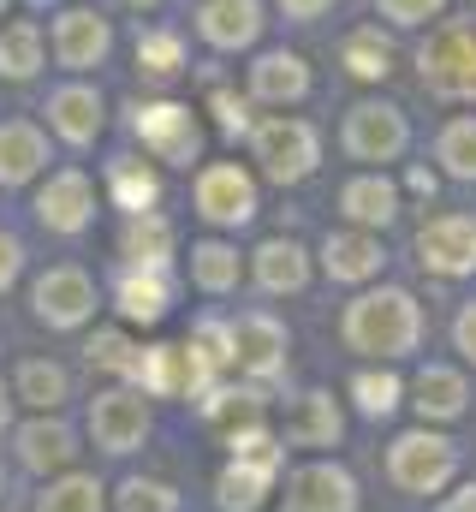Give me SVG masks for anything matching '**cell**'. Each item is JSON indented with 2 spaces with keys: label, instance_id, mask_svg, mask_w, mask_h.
I'll return each mask as SVG.
<instances>
[{
  "label": "cell",
  "instance_id": "f546056e",
  "mask_svg": "<svg viewBox=\"0 0 476 512\" xmlns=\"http://www.w3.org/2000/svg\"><path fill=\"white\" fill-rule=\"evenodd\" d=\"M114 197H119V209L149 215V209H155V197H161V179H155L143 161H114Z\"/></svg>",
  "mask_w": 476,
  "mask_h": 512
},
{
  "label": "cell",
  "instance_id": "7a4b0ae2",
  "mask_svg": "<svg viewBox=\"0 0 476 512\" xmlns=\"http://www.w3.org/2000/svg\"><path fill=\"white\" fill-rule=\"evenodd\" d=\"M417 66L435 96H476V24H441L423 42Z\"/></svg>",
  "mask_w": 476,
  "mask_h": 512
},
{
  "label": "cell",
  "instance_id": "44dd1931",
  "mask_svg": "<svg viewBox=\"0 0 476 512\" xmlns=\"http://www.w3.org/2000/svg\"><path fill=\"white\" fill-rule=\"evenodd\" d=\"M274 465H280V459H233V465L221 471V507L256 512L262 495H268V483H274Z\"/></svg>",
  "mask_w": 476,
  "mask_h": 512
},
{
  "label": "cell",
  "instance_id": "5bb4252c",
  "mask_svg": "<svg viewBox=\"0 0 476 512\" xmlns=\"http://www.w3.org/2000/svg\"><path fill=\"white\" fill-rule=\"evenodd\" d=\"M90 179L84 173H60V179H48L42 185V197H36V221L48 227V233H84L90 227Z\"/></svg>",
  "mask_w": 476,
  "mask_h": 512
},
{
  "label": "cell",
  "instance_id": "d6a6232c",
  "mask_svg": "<svg viewBox=\"0 0 476 512\" xmlns=\"http://www.w3.org/2000/svg\"><path fill=\"white\" fill-rule=\"evenodd\" d=\"M36 512H102V489H96V477H60Z\"/></svg>",
  "mask_w": 476,
  "mask_h": 512
},
{
  "label": "cell",
  "instance_id": "6da1fadb",
  "mask_svg": "<svg viewBox=\"0 0 476 512\" xmlns=\"http://www.w3.org/2000/svg\"><path fill=\"white\" fill-rule=\"evenodd\" d=\"M423 340V316L411 304V292L387 286V292H369L346 310V346L369 352V358H399Z\"/></svg>",
  "mask_w": 476,
  "mask_h": 512
},
{
  "label": "cell",
  "instance_id": "8fae6325",
  "mask_svg": "<svg viewBox=\"0 0 476 512\" xmlns=\"http://www.w3.org/2000/svg\"><path fill=\"white\" fill-rule=\"evenodd\" d=\"M417 251H423V268L435 274H471L476 268V221L465 215H441L417 233Z\"/></svg>",
  "mask_w": 476,
  "mask_h": 512
},
{
  "label": "cell",
  "instance_id": "e0dca14e",
  "mask_svg": "<svg viewBox=\"0 0 476 512\" xmlns=\"http://www.w3.org/2000/svg\"><path fill=\"white\" fill-rule=\"evenodd\" d=\"M48 120H54V131H60L66 143H90V137L102 131V96L84 90V84H66V90L48 96Z\"/></svg>",
  "mask_w": 476,
  "mask_h": 512
},
{
  "label": "cell",
  "instance_id": "52a82bcc",
  "mask_svg": "<svg viewBox=\"0 0 476 512\" xmlns=\"http://www.w3.org/2000/svg\"><path fill=\"white\" fill-rule=\"evenodd\" d=\"M227 340H233V364L244 376H256V382L280 376V364H286V328L274 316H238L233 328H227Z\"/></svg>",
  "mask_w": 476,
  "mask_h": 512
},
{
  "label": "cell",
  "instance_id": "f35d334b",
  "mask_svg": "<svg viewBox=\"0 0 476 512\" xmlns=\"http://www.w3.org/2000/svg\"><path fill=\"white\" fill-rule=\"evenodd\" d=\"M352 393H357V411H363V417H387V411L399 405V382H393L387 370H381V376H375V370H369V376H357Z\"/></svg>",
  "mask_w": 476,
  "mask_h": 512
},
{
  "label": "cell",
  "instance_id": "7dc6e473",
  "mask_svg": "<svg viewBox=\"0 0 476 512\" xmlns=\"http://www.w3.org/2000/svg\"><path fill=\"white\" fill-rule=\"evenodd\" d=\"M6 417H12V393L0 387V429H6Z\"/></svg>",
  "mask_w": 476,
  "mask_h": 512
},
{
  "label": "cell",
  "instance_id": "484cf974",
  "mask_svg": "<svg viewBox=\"0 0 476 512\" xmlns=\"http://www.w3.org/2000/svg\"><path fill=\"white\" fill-rule=\"evenodd\" d=\"M381 268V245L369 239V233H340V239H328V274L334 280H369Z\"/></svg>",
  "mask_w": 476,
  "mask_h": 512
},
{
  "label": "cell",
  "instance_id": "ba28073f",
  "mask_svg": "<svg viewBox=\"0 0 476 512\" xmlns=\"http://www.w3.org/2000/svg\"><path fill=\"white\" fill-rule=\"evenodd\" d=\"M405 114L399 108H387V102H363L352 108V120H346V149H352L357 161H393L399 149H405Z\"/></svg>",
  "mask_w": 476,
  "mask_h": 512
},
{
  "label": "cell",
  "instance_id": "d590c367",
  "mask_svg": "<svg viewBox=\"0 0 476 512\" xmlns=\"http://www.w3.org/2000/svg\"><path fill=\"white\" fill-rule=\"evenodd\" d=\"M441 161L453 179H476V120H453L441 131Z\"/></svg>",
  "mask_w": 476,
  "mask_h": 512
},
{
  "label": "cell",
  "instance_id": "d6986e66",
  "mask_svg": "<svg viewBox=\"0 0 476 512\" xmlns=\"http://www.w3.org/2000/svg\"><path fill=\"white\" fill-rule=\"evenodd\" d=\"M286 441L292 447H334L340 441V411L328 393H304L298 411L286 417Z\"/></svg>",
  "mask_w": 476,
  "mask_h": 512
},
{
  "label": "cell",
  "instance_id": "9c48e42d",
  "mask_svg": "<svg viewBox=\"0 0 476 512\" xmlns=\"http://www.w3.org/2000/svg\"><path fill=\"white\" fill-rule=\"evenodd\" d=\"M30 298H36V316H42L48 328H78V322L96 310V286H90L78 268H48Z\"/></svg>",
  "mask_w": 476,
  "mask_h": 512
},
{
  "label": "cell",
  "instance_id": "ee69618b",
  "mask_svg": "<svg viewBox=\"0 0 476 512\" xmlns=\"http://www.w3.org/2000/svg\"><path fill=\"white\" fill-rule=\"evenodd\" d=\"M453 340H459V352L476 364V304H465V316H459V328H453Z\"/></svg>",
  "mask_w": 476,
  "mask_h": 512
},
{
  "label": "cell",
  "instance_id": "603a6c76",
  "mask_svg": "<svg viewBox=\"0 0 476 512\" xmlns=\"http://www.w3.org/2000/svg\"><path fill=\"white\" fill-rule=\"evenodd\" d=\"M48 161V143H42V131L36 126H0V185H24L36 167Z\"/></svg>",
  "mask_w": 476,
  "mask_h": 512
},
{
  "label": "cell",
  "instance_id": "f6af8a7d",
  "mask_svg": "<svg viewBox=\"0 0 476 512\" xmlns=\"http://www.w3.org/2000/svg\"><path fill=\"white\" fill-rule=\"evenodd\" d=\"M280 6H286V18H322L334 0H280Z\"/></svg>",
  "mask_w": 476,
  "mask_h": 512
},
{
  "label": "cell",
  "instance_id": "681fc988",
  "mask_svg": "<svg viewBox=\"0 0 476 512\" xmlns=\"http://www.w3.org/2000/svg\"><path fill=\"white\" fill-rule=\"evenodd\" d=\"M36 6H48V0H36Z\"/></svg>",
  "mask_w": 476,
  "mask_h": 512
},
{
  "label": "cell",
  "instance_id": "836d02e7",
  "mask_svg": "<svg viewBox=\"0 0 476 512\" xmlns=\"http://www.w3.org/2000/svg\"><path fill=\"white\" fill-rule=\"evenodd\" d=\"M346 66L357 78H387L393 72V48L375 30H357V36H346Z\"/></svg>",
  "mask_w": 476,
  "mask_h": 512
},
{
  "label": "cell",
  "instance_id": "b9f144b4",
  "mask_svg": "<svg viewBox=\"0 0 476 512\" xmlns=\"http://www.w3.org/2000/svg\"><path fill=\"white\" fill-rule=\"evenodd\" d=\"M215 114H221V126L233 131V137H238V131H244V126H250V108H244L238 96H227V90L215 96Z\"/></svg>",
  "mask_w": 476,
  "mask_h": 512
},
{
  "label": "cell",
  "instance_id": "7bdbcfd3",
  "mask_svg": "<svg viewBox=\"0 0 476 512\" xmlns=\"http://www.w3.org/2000/svg\"><path fill=\"white\" fill-rule=\"evenodd\" d=\"M18 268H24V251H18V239H12V233H0V292L18 280Z\"/></svg>",
  "mask_w": 476,
  "mask_h": 512
},
{
  "label": "cell",
  "instance_id": "c3c4849f",
  "mask_svg": "<svg viewBox=\"0 0 476 512\" xmlns=\"http://www.w3.org/2000/svg\"><path fill=\"white\" fill-rule=\"evenodd\" d=\"M131 6H155V0H131Z\"/></svg>",
  "mask_w": 476,
  "mask_h": 512
},
{
  "label": "cell",
  "instance_id": "bcb514c9",
  "mask_svg": "<svg viewBox=\"0 0 476 512\" xmlns=\"http://www.w3.org/2000/svg\"><path fill=\"white\" fill-rule=\"evenodd\" d=\"M441 512H476V483L465 489V495H453V501H447Z\"/></svg>",
  "mask_w": 476,
  "mask_h": 512
},
{
  "label": "cell",
  "instance_id": "4316f807",
  "mask_svg": "<svg viewBox=\"0 0 476 512\" xmlns=\"http://www.w3.org/2000/svg\"><path fill=\"white\" fill-rule=\"evenodd\" d=\"M340 209L363 221V227H387L393 221V185L387 179H352L346 191H340Z\"/></svg>",
  "mask_w": 476,
  "mask_h": 512
},
{
  "label": "cell",
  "instance_id": "f1b7e54d",
  "mask_svg": "<svg viewBox=\"0 0 476 512\" xmlns=\"http://www.w3.org/2000/svg\"><path fill=\"white\" fill-rule=\"evenodd\" d=\"M36 66H42V36H36V24H6V30H0V72H6V78H36Z\"/></svg>",
  "mask_w": 476,
  "mask_h": 512
},
{
  "label": "cell",
  "instance_id": "30bf717a",
  "mask_svg": "<svg viewBox=\"0 0 476 512\" xmlns=\"http://www.w3.org/2000/svg\"><path fill=\"white\" fill-rule=\"evenodd\" d=\"M143 429H149V411H143V393H102L96 405H90V435H96V447H108V453H131L137 441H143Z\"/></svg>",
  "mask_w": 476,
  "mask_h": 512
},
{
  "label": "cell",
  "instance_id": "cb8c5ba5",
  "mask_svg": "<svg viewBox=\"0 0 476 512\" xmlns=\"http://www.w3.org/2000/svg\"><path fill=\"white\" fill-rule=\"evenodd\" d=\"M304 251L292 245V239H268L262 251H256V280H262V292H298L304 286Z\"/></svg>",
  "mask_w": 476,
  "mask_h": 512
},
{
  "label": "cell",
  "instance_id": "7c38bea8",
  "mask_svg": "<svg viewBox=\"0 0 476 512\" xmlns=\"http://www.w3.org/2000/svg\"><path fill=\"white\" fill-rule=\"evenodd\" d=\"M197 209L215 221V227H244L256 215V185L238 173V167H209L197 179Z\"/></svg>",
  "mask_w": 476,
  "mask_h": 512
},
{
  "label": "cell",
  "instance_id": "9a60e30c",
  "mask_svg": "<svg viewBox=\"0 0 476 512\" xmlns=\"http://www.w3.org/2000/svg\"><path fill=\"white\" fill-rule=\"evenodd\" d=\"M54 54H60V66H72V72H84V66H102V54H108V24L96 18V12H66L60 18V30H54Z\"/></svg>",
  "mask_w": 476,
  "mask_h": 512
},
{
  "label": "cell",
  "instance_id": "8992f818",
  "mask_svg": "<svg viewBox=\"0 0 476 512\" xmlns=\"http://www.w3.org/2000/svg\"><path fill=\"white\" fill-rule=\"evenodd\" d=\"M131 131L161 161H197V120L179 102H143V108H131Z\"/></svg>",
  "mask_w": 476,
  "mask_h": 512
},
{
  "label": "cell",
  "instance_id": "5b68a950",
  "mask_svg": "<svg viewBox=\"0 0 476 512\" xmlns=\"http://www.w3.org/2000/svg\"><path fill=\"white\" fill-rule=\"evenodd\" d=\"M256 161L280 185H292V179H304L316 167V131L304 120H268V126H256Z\"/></svg>",
  "mask_w": 476,
  "mask_h": 512
},
{
  "label": "cell",
  "instance_id": "e575fe53",
  "mask_svg": "<svg viewBox=\"0 0 476 512\" xmlns=\"http://www.w3.org/2000/svg\"><path fill=\"white\" fill-rule=\"evenodd\" d=\"M191 274H197V286L227 292L238 280V251H227V245H197V251H191Z\"/></svg>",
  "mask_w": 476,
  "mask_h": 512
},
{
  "label": "cell",
  "instance_id": "4fadbf2b",
  "mask_svg": "<svg viewBox=\"0 0 476 512\" xmlns=\"http://www.w3.org/2000/svg\"><path fill=\"white\" fill-rule=\"evenodd\" d=\"M286 512H357V483L340 465H304L292 477Z\"/></svg>",
  "mask_w": 476,
  "mask_h": 512
},
{
  "label": "cell",
  "instance_id": "ab89813d",
  "mask_svg": "<svg viewBox=\"0 0 476 512\" xmlns=\"http://www.w3.org/2000/svg\"><path fill=\"white\" fill-rule=\"evenodd\" d=\"M119 512H179V495L167 489V483H125L119 489Z\"/></svg>",
  "mask_w": 476,
  "mask_h": 512
},
{
  "label": "cell",
  "instance_id": "8d00e7d4",
  "mask_svg": "<svg viewBox=\"0 0 476 512\" xmlns=\"http://www.w3.org/2000/svg\"><path fill=\"white\" fill-rule=\"evenodd\" d=\"M179 60H185L179 36H167V30H149V36H137V66H143L149 78H173V72H179Z\"/></svg>",
  "mask_w": 476,
  "mask_h": 512
},
{
  "label": "cell",
  "instance_id": "7402d4cb",
  "mask_svg": "<svg viewBox=\"0 0 476 512\" xmlns=\"http://www.w3.org/2000/svg\"><path fill=\"white\" fill-rule=\"evenodd\" d=\"M167 298H173V286H167L161 268H131V274L119 280V310H125L131 322H161V316H167Z\"/></svg>",
  "mask_w": 476,
  "mask_h": 512
},
{
  "label": "cell",
  "instance_id": "83f0119b",
  "mask_svg": "<svg viewBox=\"0 0 476 512\" xmlns=\"http://www.w3.org/2000/svg\"><path fill=\"white\" fill-rule=\"evenodd\" d=\"M173 251V227L161 221V215H131V227H125V256L137 262V268H161Z\"/></svg>",
  "mask_w": 476,
  "mask_h": 512
},
{
  "label": "cell",
  "instance_id": "d4e9b609",
  "mask_svg": "<svg viewBox=\"0 0 476 512\" xmlns=\"http://www.w3.org/2000/svg\"><path fill=\"white\" fill-rule=\"evenodd\" d=\"M465 376H453V370H441V364H429L423 376H417V411L423 417H459L465 411Z\"/></svg>",
  "mask_w": 476,
  "mask_h": 512
},
{
  "label": "cell",
  "instance_id": "4dcf8cb0",
  "mask_svg": "<svg viewBox=\"0 0 476 512\" xmlns=\"http://www.w3.org/2000/svg\"><path fill=\"white\" fill-rule=\"evenodd\" d=\"M209 423L227 429L238 441V435H250V429L262 423V399H256V393H215V399H209Z\"/></svg>",
  "mask_w": 476,
  "mask_h": 512
},
{
  "label": "cell",
  "instance_id": "2e32d148",
  "mask_svg": "<svg viewBox=\"0 0 476 512\" xmlns=\"http://www.w3.org/2000/svg\"><path fill=\"white\" fill-rule=\"evenodd\" d=\"M197 30H203L215 48H244V42H256V30H262V6H256V0H209V6L197 12Z\"/></svg>",
  "mask_w": 476,
  "mask_h": 512
},
{
  "label": "cell",
  "instance_id": "3957f363",
  "mask_svg": "<svg viewBox=\"0 0 476 512\" xmlns=\"http://www.w3.org/2000/svg\"><path fill=\"white\" fill-rule=\"evenodd\" d=\"M387 471L405 495H435L459 471V447L447 435H399L393 453H387Z\"/></svg>",
  "mask_w": 476,
  "mask_h": 512
},
{
  "label": "cell",
  "instance_id": "60d3db41",
  "mask_svg": "<svg viewBox=\"0 0 476 512\" xmlns=\"http://www.w3.org/2000/svg\"><path fill=\"white\" fill-rule=\"evenodd\" d=\"M393 24H423V18H435L441 12V0H375Z\"/></svg>",
  "mask_w": 476,
  "mask_h": 512
},
{
  "label": "cell",
  "instance_id": "1f68e13d",
  "mask_svg": "<svg viewBox=\"0 0 476 512\" xmlns=\"http://www.w3.org/2000/svg\"><path fill=\"white\" fill-rule=\"evenodd\" d=\"M18 399L36 405V411L60 405V399H66V370H60V364H24V370H18Z\"/></svg>",
  "mask_w": 476,
  "mask_h": 512
},
{
  "label": "cell",
  "instance_id": "74e56055",
  "mask_svg": "<svg viewBox=\"0 0 476 512\" xmlns=\"http://www.w3.org/2000/svg\"><path fill=\"white\" fill-rule=\"evenodd\" d=\"M90 364H96V370H114V376H137V364H143V358H137V346H131L125 334L108 328V334H96V340H90Z\"/></svg>",
  "mask_w": 476,
  "mask_h": 512
},
{
  "label": "cell",
  "instance_id": "277c9868",
  "mask_svg": "<svg viewBox=\"0 0 476 512\" xmlns=\"http://www.w3.org/2000/svg\"><path fill=\"white\" fill-rule=\"evenodd\" d=\"M221 364L191 340V346H155V352H143V364H137V382H149V393H197V387H209Z\"/></svg>",
  "mask_w": 476,
  "mask_h": 512
},
{
  "label": "cell",
  "instance_id": "ffe728a7",
  "mask_svg": "<svg viewBox=\"0 0 476 512\" xmlns=\"http://www.w3.org/2000/svg\"><path fill=\"white\" fill-rule=\"evenodd\" d=\"M72 453H78V447H72V429H66V423L36 417V423L18 429V459H24L30 471H60Z\"/></svg>",
  "mask_w": 476,
  "mask_h": 512
},
{
  "label": "cell",
  "instance_id": "ac0fdd59",
  "mask_svg": "<svg viewBox=\"0 0 476 512\" xmlns=\"http://www.w3.org/2000/svg\"><path fill=\"white\" fill-rule=\"evenodd\" d=\"M250 90H256L262 102H298V96L310 90V72H304L298 54H262V60L250 66Z\"/></svg>",
  "mask_w": 476,
  "mask_h": 512
}]
</instances>
